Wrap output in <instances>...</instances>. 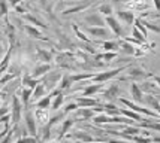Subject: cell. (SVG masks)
<instances>
[{"instance_id": "1", "label": "cell", "mask_w": 160, "mask_h": 143, "mask_svg": "<svg viewBox=\"0 0 160 143\" xmlns=\"http://www.w3.org/2000/svg\"><path fill=\"white\" fill-rule=\"evenodd\" d=\"M117 100H118L121 104H124L127 109L133 110V112H136V113H141V115H147V116H150V118L160 119V115L157 113V112H153L151 109H145V107H142V106H139V104H136V103L132 102V100H127V98H124V97H118Z\"/></svg>"}, {"instance_id": "2", "label": "cell", "mask_w": 160, "mask_h": 143, "mask_svg": "<svg viewBox=\"0 0 160 143\" xmlns=\"http://www.w3.org/2000/svg\"><path fill=\"white\" fill-rule=\"evenodd\" d=\"M130 64H127V66H121V67H115V69H109V70H105V72H99V73H94L93 78H91V81L93 82H108L114 79V78H117V76L121 73V72H124L129 69Z\"/></svg>"}, {"instance_id": "3", "label": "cell", "mask_w": 160, "mask_h": 143, "mask_svg": "<svg viewBox=\"0 0 160 143\" xmlns=\"http://www.w3.org/2000/svg\"><path fill=\"white\" fill-rule=\"evenodd\" d=\"M66 137L69 139H73V140H78L81 143H93V142H106L108 139H99V137H94L93 134H90L88 131H82V130H77V131H72V133H68Z\"/></svg>"}, {"instance_id": "4", "label": "cell", "mask_w": 160, "mask_h": 143, "mask_svg": "<svg viewBox=\"0 0 160 143\" xmlns=\"http://www.w3.org/2000/svg\"><path fill=\"white\" fill-rule=\"evenodd\" d=\"M85 33L90 34L91 37H98V39H103V41H109L112 39V31L108 27H93V26H84Z\"/></svg>"}, {"instance_id": "5", "label": "cell", "mask_w": 160, "mask_h": 143, "mask_svg": "<svg viewBox=\"0 0 160 143\" xmlns=\"http://www.w3.org/2000/svg\"><path fill=\"white\" fill-rule=\"evenodd\" d=\"M22 103H21L20 97L17 94L12 95V104H11V124L18 125L22 116Z\"/></svg>"}, {"instance_id": "6", "label": "cell", "mask_w": 160, "mask_h": 143, "mask_svg": "<svg viewBox=\"0 0 160 143\" xmlns=\"http://www.w3.org/2000/svg\"><path fill=\"white\" fill-rule=\"evenodd\" d=\"M129 73H127V76L126 78H123V79H120V81H126V79H132L133 82H138V81H145L147 78H150V75L151 73H147L144 69L141 67V66H129Z\"/></svg>"}, {"instance_id": "7", "label": "cell", "mask_w": 160, "mask_h": 143, "mask_svg": "<svg viewBox=\"0 0 160 143\" xmlns=\"http://www.w3.org/2000/svg\"><path fill=\"white\" fill-rule=\"evenodd\" d=\"M105 22H106V27H109V30L112 31V34L115 37H124V28L121 26V22L117 20V17H105Z\"/></svg>"}, {"instance_id": "8", "label": "cell", "mask_w": 160, "mask_h": 143, "mask_svg": "<svg viewBox=\"0 0 160 143\" xmlns=\"http://www.w3.org/2000/svg\"><path fill=\"white\" fill-rule=\"evenodd\" d=\"M109 83H108V87L106 88H103L102 91H100V95L103 97V98H106V100H114V98H118L120 95V81H108Z\"/></svg>"}, {"instance_id": "9", "label": "cell", "mask_w": 160, "mask_h": 143, "mask_svg": "<svg viewBox=\"0 0 160 143\" xmlns=\"http://www.w3.org/2000/svg\"><path fill=\"white\" fill-rule=\"evenodd\" d=\"M96 0H81V2H78V5H73L72 7H68V9H64L62 14L63 15H70V14H79V12H82L85 9H88L90 6H93V3H94Z\"/></svg>"}, {"instance_id": "10", "label": "cell", "mask_w": 160, "mask_h": 143, "mask_svg": "<svg viewBox=\"0 0 160 143\" xmlns=\"http://www.w3.org/2000/svg\"><path fill=\"white\" fill-rule=\"evenodd\" d=\"M117 14V20L120 21V22H124L126 27H130V26H133V22H135V14H133V11H117L115 12Z\"/></svg>"}, {"instance_id": "11", "label": "cell", "mask_w": 160, "mask_h": 143, "mask_svg": "<svg viewBox=\"0 0 160 143\" xmlns=\"http://www.w3.org/2000/svg\"><path fill=\"white\" fill-rule=\"evenodd\" d=\"M118 43H120L118 54L127 55V57H135V55H136V49H138V48L135 46V45H132L130 42L124 41V39H120Z\"/></svg>"}, {"instance_id": "12", "label": "cell", "mask_w": 160, "mask_h": 143, "mask_svg": "<svg viewBox=\"0 0 160 143\" xmlns=\"http://www.w3.org/2000/svg\"><path fill=\"white\" fill-rule=\"evenodd\" d=\"M26 128L30 133V136L38 137V125H36V118L35 115L30 112V110H26Z\"/></svg>"}, {"instance_id": "13", "label": "cell", "mask_w": 160, "mask_h": 143, "mask_svg": "<svg viewBox=\"0 0 160 143\" xmlns=\"http://www.w3.org/2000/svg\"><path fill=\"white\" fill-rule=\"evenodd\" d=\"M84 21H85L87 26H93V27H98V26L99 27H106L105 18L100 17L99 12H96V14H88L85 18H84Z\"/></svg>"}, {"instance_id": "14", "label": "cell", "mask_w": 160, "mask_h": 143, "mask_svg": "<svg viewBox=\"0 0 160 143\" xmlns=\"http://www.w3.org/2000/svg\"><path fill=\"white\" fill-rule=\"evenodd\" d=\"M73 102L78 104V107H96L100 104L99 100L96 98H91V97H84V95H79V97H75Z\"/></svg>"}, {"instance_id": "15", "label": "cell", "mask_w": 160, "mask_h": 143, "mask_svg": "<svg viewBox=\"0 0 160 143\" xmlns=\"http://www.w3.org/2000/svg\"><path fill=\"white\" fill-rule=\"evenodd\" d=\"M103 88H105L103 82H94V83H88V85L82 89V94H81V95H84V97H91V95L100 93Z\"/></svg>"}, {"instance_id": "16", "label": "cell", "mask_w": 160, "mask_h": 143, "mask_svg": "<svg viewBox=\"0 0 160 143\" xmlns=\"http://www.w3.org/2000/svg\"><path fill=\"white\" fill-rule=\"evenodd\" d=\"M124 5H126V7H129L130 11H139V12L148 11V7H150L145 0H127Z\"/></svg>"}, {"instance_id": "17", "label": "cell", "mask_w": 160, "mask_h": 143, "mask_svg": "<svg viewBox=\"0 0 160 143\" xmlns=\"http://www.w3.org/2000/svg\"><path fill=\"white\" fill-rule=\"evenodd\" d=\"M48 72H51V64H49V63H41V64H38V66L32 70V73H30V75L33 76V78L41 79V78H43Z\"/></svg>"}, {"instance_id": "18", "label": "cell", "mask_w": 160, "mask_h": 143, "mask_svg": "<svg viewBox=\"0 0 160 143\" xmlns=\"http://www.w3.org/2000/svg\"><path fill=\"white\" fill-rule=\"evenodd\" d=\"M36 57H38V60L41 63H49L54 60V52H51L48 49H45V48H36Z\"/></svg>"}, {"instance_id": "19", "label": "cell", "mask_w": 160, "mask_h": 143, "mask_svg": "<svg viewBox=\"0 0 160 143\" xmlns=\"http://www.w3.org/2000/svg\"><path fill=\"white\" fill-rule=\"evenodd\" d=\"M22 28H24V31H26L30 37H33V39H39V41H47V37L42 34V31L38 27H35V26H32V24H24Z\"/></svg>"}, {"instance_id": "20", "label": "cell", "mask_w": 160, "mask_h": 143, "mask_svg": "<svg viewBox=\"0 0 160 143\" xmlns=\"http://www.w3.org/2000/svg\"><path fill=\"white\" fill-rule=\"evenodd\" d=\"M77 122V119L75 118H64L62 121V127L58 130V139H63V137H66V134L69 133V130L73 127V124Z\"/></svg>"}, {"instance_id": "21", "label": "cell", "mask_w": 160, "mask_h": 143, "mask_svg": "<svg viewBox=\"0 0 160 143\" xmlns=\"http://www.w3.org/2000/svg\"><path fill=\"white\" fill-rule=\"evenodd\" d=\"M130 95H132L133 102H136V103L144 102V91L141 89L139 83H136V82L130 83Z\"/></svg>"}, {"instance_id": "22", "label": "cell", "mask_w": 160, "mask_h": 143, "mask_svg": "<svg viewBox=\"0 0 160 143\" xmlns=\"http://www.w3.org/2000/svg\"><path fill=\"white\" fill-rule=\"evenodd\" d=\"M96 115V112L93 107H78L75 110V116H79L81 118V121H90L93 116Z\"/></svg>"}, {"instance_id": "23", "label": "cell", "mask_w": 160, "mask_h": 143, "mask_svg": "<svg viewBox=\"0 0 160 143\" xmlns=\"http://www.w3.org/2000/svg\"><path fill=\"white\" fill-rule=\"evenodd\" d=\"M47 93H48V89H47V87H45V83L41 81L35 88H33V93H32V102L33 103L38 102V100L42 98L43 95H47Z\"/></svg>"}, {"instance_id": "24", "label": "cell", "mask_w": 160, "mask_h": 143, "mask_svg": "<svg viewBox=\"0 0 160 143\" xmlns=\"http://www.w3.org/2000/svg\"><path fill=\"white\" fill-rule=\"evenodd\" d=\"M141 89L147 93V94H151V95H160V91H159V87H157V83H153V82L150 81H144L142 83L139 85Z\"/></svg>"}, {"instance_id": "25", "label": "cell", "mask_w": 160, "mask_h": 143, "mask_svg": "<svg viewBox=\"0 0 160 143\" xmlns=\"http://www.w3.org/2000/svg\"><path fill=\"white\" fill-rule=\"evenodd\" d=\"M41 81H42V78H41V79H38V78H33L30 73H26V75L21 78V85H22V87H27V88L33 89Z\"/></svg>"}, {"instance_id": "26", "label": "cell", "mask_w": 160, "mask_h": 143, "mask_svg": "<svg viewBox=\"0 0 160 143\" xmlns=\"http://www.w3.org/2000/svg\"><path fill=\"white\" fill-rule=\"evenodd\" d=\"M35 118H36V122H39V124H47L49 121V112H48V109H39V107H36V110H35Z\"/></svg>"}, {"instance_id": "27", "label": "cell", "mask_w": 160, "mask_h": 143, "mask_svg": "<svg viewBox=\"0 0 160 143\" xmlns=\"http://www.w3.org/2000/svg\"><path fill=\"white\" fill-rule=\"evenodd\" d=\"M32 93H33V89L32 88H27V87H22L20 91V100L22 103V106L24 107H27L30 102H32Z\"/></svg>"}, {"instance_id": "28", "label": "cell", "mask_w": 160, "mask_h": 143, "mask_svg": "<svg viewBox=\"0 0 160 143\" xmlns=\"http://www.w3.org/2000/svg\"><path fill=\"white\" fill-rule=\"evenodd\" d=\"M72 83H73V81L70 78V73H64V75H62V78H60V81H58L56 88H58L60 91H66V89L70 88Z\"/></svg>"}, {"instance_id": "29", "label": "cell", "mask_w": 160, "mask_h": 143, "mask_svg": "<svg viewBox=\"0 0 160 143\" xmlns=\"http://www.w3.org/2000/svg\"><path fill=\"white\" fill-rule=\"evenodd\" d=\"M96 45H102V48H103L105 51H114V52H118L120 49V43L118 41H112V39H109V41H103V42H94Z\"/></svg>"}, {"instance_id": "30", "label": "cell", "mask_w": 160, "mask_h": 143, "mask_svg": "<svg viewBox=\"0 0 160 143\" xmlns=\"http://www.w3.org/2000/svg\"><path fill=\"white\" fill-rule=\"evenodd\" d=\"M144 102L151 107V109H154L157 113L160 115V102L157 100V97L156 95H151V94H147V97L144 95Z\"/></svg>"}, {"instance_id": "31", "label": "cell", "mask_w": 160, "mask_h": 143, "mask_svg": "<svg viewBox=\"0 0 160 143\" xmlns=\"http://www.w3.org/2000/svg\"><path fill=\"white\" fill-rule=\"evenodd\" d=\"M100 104H102V103H100ZM102 107H103V112L106 113V115H111V116L121 115L120 107H118V106H115L114 103H103V104H102Z\"/></svg>"}, {"instance_id": "32", "label": "cell", "mask_w": 160, "mask_h": 143, "mask_svg": "<svg viewBox=\"0 0 160 143\" xmlns=\"http://www.w3.org/2000/svg\"><path fill=\"white\" fill-rule=\"evenodd\" d=\"M12 49H14V46H11L9 45V49H8V52L5 54V57L0 60V75L6 70L8 67H9V63H11V57H12Z\"/></svg>"}, {"instance_id": "33", "label": "cell", "mask_w": 160, "mask_h": 143, "mask_svg": "<svg viewBox=\"0 0 160 143\" xmlns=\"http://www.w3.org/2000/svg\"><path fill=\"white\" fill-rule=\"evenodd\" d=\"M72 30L75 31L77 37H78V39H79L81 42H82V43H94V41H93V39H90V37H87V33H84L82 30H79V27H78L75 22L72 24Z\"/></svg>"}, {"instance_id": "34", "label": "cell", "mask_w": 160, "mask_h": 143, "mask_svg": "<svg viewBox=\"0 0 160 143\" xmlns=\"http://www.w3.org/2000/svg\"><path fill=\"white\" fill-rule=\"evenodd\" d=\"M120 112H121V115L127 116V118H130V119L136 121V122H141V121L144 119L141 113H136V112H133V110H130V109H127V107H123V109H120Z\"/></svg>"}, {"instance_id": "35", "label": "cell", "mask_w": 160, "mask_h": 143, "mask_svg": "<svg viewBox=\"0 0 160 143\" xmlns=\"http://www.w3.org/2000/svg\"><path fill=\"white\" fill-rule=\"evenodd\" d=\"M96 60H105L106 63L112 61V60H115L117 57H118V52H114V51H105L103 54H96Z\"/></svg>"}, {"instance_id": "36", "label": "cell", "mask_w": 160, "mask_h": 143, "mask_svg": "<svg viewBox=\"0 0 160 143\" xmlns=\"http://www.w3.org/2000/svg\"><path fill=\"white\" fill-rule=\"evenodd\" d=\"M22 18H24L26 21H28L30 24H33L35 27L47 28V26H45V24H43V22H42L41 20H38V18L35 17V15H30V14H27V12H26V14H22Z\"/></svg>"}, {"instance_id": "37", "label": "cell", "mask_w": 160, "mask_h": 143, "mask_svg": "<svg viewBox=\"0 0 160 143\" xmlns=\"http://www.w3.org/2000/svg\"><path fill=\"white\" fill-rule=\"evenodd\" d=\"M51 100H52V98L47 94V95H43L42 98H39L38 102H35V106L39 107V109H49V107H51Z\"/></svg>"}, {"instance_id": "38", "label": "cell", "mask_w": 160, "mask_h": 143, "mask_svg": "<svg viewBox=\"0 0 160 143\" xmlns=\"http://www.w3.org/2000/svg\"><path fill=\"white\" fill-rule=\"evenodd\" d=\"M98 12L103 17H111V15H114V7H112L111 3H102L98 7Z\"/></svg>"}, {"instance_id": "39", "label": "cell", "mask_w": 160, "mask_h": 143, "mask_svg": "<svg viewBox=\"0 0 160 143\" xmlns=\"http://www.w3.org/2000/svg\"><path fill=\"white\" fill-rule=\"evenodd\" d=\"M54 100H51V109L52 110H58L62 107L63 102H64V93H60V94H57L56 97H52Z\"/></svg>"}, {"instance_id": "40", "label": "cell", "mask_w": 160, "mask_h": 143, "mask_svg": "<svg viewBox=\"0 0 160 143\" xmlns=\"http://www.w3.org/2000/svg\"><path fill=\"white\" fill-rule=\"evenodd\" d=\"M141 18V17H139ZM141 21H142V24L147 27V30H151V31H154V33L160 34V26L159 24H154V22H150V21L144 20V18H141Z\"/></svg>"}, {"instance_id": "41", "label": "cell", "mask_w": 160, "mask_h": 143, "mask_svg": "<svg viewBox=\"0 0 160 143\" xmlns=\"http://www.w3.org/2000/svg\"><path fill=\"white\" fill-rule=\"evenodd\" d=\"M133 24H135V27L138 28V30H139V31L144 34L145 37H148V30H147V27L142 24V21H141L139 17H138V18H135V22H133Z\"/></svg>"}, {"instance_id": "42", "label": "cell", "mask_w": 160, "mask_h": 143, "mask_svg": "<svg viewBox=\"0 0 160 143\" xmlns=\"http://www.w3.org/2000/svg\"><path fill=\"white\" fill-rule=\"evenodd\" d=\"M17 143H39V142H38V137L26 136V134H22V136L17 140Z\"/></svg>"}, {"instance_id": "43", "label": "cell", "mask_w": 160, "mask_h": 143, "mask_svg": "<svg viewBox=\"0 0 160 143\" xmlns=\"http://www.w3.org/2000/svg\"><path fill=\"white\" fill-rule=\"evenodd\" d=\"M9 12V6H8V0H0V18L6 17Z\"/></svg>"}, {"instance_id": "44", "label": "cell", "mask_w": 160, "mask_h": 143, "mask_svg": "<svg viewBox=\"0 0 160 143\" xmlns=\"http://www.w3.org/2000/svg\"><path fill=\"white\" fill-rule=\"evenodd\" d=\"M132 36L135 37V39H138V41L145 42V43H147V37H145V36H144L142 33H141V31H139V30H138L136 27H133V28H132Z\"/></svg>"}, {"instance_id": "45", "label": "cell", "mask_w": 160, "mask_h": 143, "mask_svg": "<svg viewBox=\"0 0 160 143\" xmlns=\"http://www.w3.org/2000/svg\"><path fill=\"white\" fill-rule=\"evenodd\" d=\"M18 76H20V73H9V75H5L3 78H0V85H5L6 82L12 81V79L18 78Z\"/></svg>"}, {"instance_id": "46", "label": "cell", "mask_w": 160, "mask_h": 143, "mask_svg": "<svg viewBox=\"0 0 160 143\" xmlns=\"http://www.w3.org/2000/svg\"><path fill=\"white\" fill-rule=\"evenodd\" d=\"M78 109V104L75 102H72V103H69V104H66V107H64V112L66 113H70V112H73V110H77Z\"/></svg>"}, {"instance_id": "47", "label": "cell", "mask_w": 160, "mask_h": 143, "mask_svg": "<svg viewBox=\"0 0 160 143\" xmlns=\"http://www.w3.org/2000/svg\"><path fill=\"white\" fill-rule=\"evenodd\" d=\"M6 113H11V107H8V106H0V118L3 115H6Z\"/></svg>"}, {"instance_id": "48", "label": "cell", "mask_w": 160, "mask_h": 143, "mask_svg": "<svg viewBox=\"0 0 160 143\" xmlns=\"http://www.w3.org/2000/svg\"><path fill=\"white\" fill-rule=\"evenodd\" d=\"M9 130H11V125H5V127H3V131H0V142H2V139L8 134Z\"/></svg>"}, {"instance_id": "49", "label": "cell", "mask_w": 160, "mask_h": 143, "mask_svg": "<svg viewBox=\"0 0 160 143\" xmlns=\"http://www.w3.org/2000/svg\"><path fill=\"white\" fill-rule=\"evenodd\" d=\"M150 78H151V79H153L156 83H157V87L160 88V76H159V75H154V73H151V75H150Z\"/></svg>"}, {"instance_id": "50", "label": "cell", "mask_w": 160, "mask_h": 143, "mask_svg": "<svg viewBox=\"0 0 160 143\" xmlns=\"http://www.w3.org/2000/svg\"><path fill=\"white\" fill-rule=\"evenodd\" d=\"M43 143H63V142H62V139H58V137H52V139L49 137L48 140H47V142H43Z\"/></svg>"}, {"instance_id": "51", "label": "cell", "mask_w": 160, "mask_h": 143, "mask_svg": "<svg viewBox=\"0 0 160 143\" xmlns=\"http://www.w3.org/2000/svg\"><path fill=\"white\" fill-rule=\"evenodd\" d=\"M106 142L108 143H127L126 140H121V139H108Z\"/></svg>"}, {"instance_id": "52", "label": "cell", "mask_w": 160, "mask_h": 143, "mask_svg": "<svg viewBox=\"0 0 160 143\" xmlns=\"http://www.w3.org/2000/svg\"><path fill=\"white\" fill-rule=\"evenodd\" d=\"M153 3H154L156 11H159V12H160V0H153Z\"/></svg>"}, {"instance_id": "53", "label": "cell", "mask_w": 160, "mask_h": 143, "mask_svg": "<svg viewBox=\"0 0 160 143\" xmlns=\"http://www.w3.org/2000/svg\"><path fill=\"white\" fill-rule=\"evenodd\" d=\"M151 140H153V143H160V136H157V137H151Z\"/></svg>"}, {"instance_id": "54", "label": "cell", "mask_w": 160, "mask_h": 143, "mask_svg": "<svg viewBox=\"0 0 160 143\" xmlns=\"http://www.w3.org/2000/svg\"><path fill=\"white\" fill-rule=\"evenodd\" d=\"M93 143H108V142H93Z\"/></svg>"}, {"instance_id": "55", "label": "cell", "mask_w": 160, "mask_h": 143, "mask_svg": "<svg viewBox=\"0 0 160 143\" xmlns=\"http://www.w3.org/2000/svg\"><path fill=\"white\" fill-rule=\"evenodd\" d=\"M68 143H69V142H68Z\"/></svg>"}]
</instances>
